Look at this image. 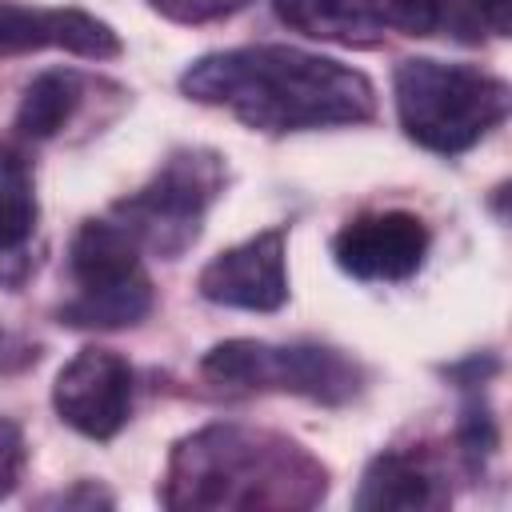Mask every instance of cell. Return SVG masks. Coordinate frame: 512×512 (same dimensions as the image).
<instances>
[{"mask_svg":"<svg viewBox=\"0 0 512 512\" xmlns=\"http://www.w3.org/2000/svg\"><path fill=\"white\" fill-rule=\"evenodd\" d=\"M492 444H496V424H492L488 408L480 400L464 404V412H460V448H464V456L476 464L480 456L492 452Z\"/></svg>","mask_w":512,"mask_h":512,"instance_id":"17","label":"cell"},{"mask_svg":"<svg viewBox=\"0 0 512 512\" xmlns=\"http://www.w3.org/2000/svg\"><path fill=\"white\" fill-rule=\"evenodd\" d=\"M72 296L60 304V324L72 328H132L152 312V280L140 264V244L108 212L84 220L68 244Z\"/></svg>","mask_w":512,"mask_h":512,"instance_id":"4","label":"cell"},{"mask_svg":"<svg viewBox=\"0 0 512 512\" xmlns=\"http://www.w3.org/2000/svg\"><path fill=\"white\" fill-rule=\"evenodd\" d=\"M24 472V432L0 416V500L20 484Z\"/></svg>","mask_w":512,"mask_h":512,"instance_id":"18","label":"cell"},{"mask_svg":"<svg viewBox=\"0 0 512 512\" xmlns=\"http://www.w3.org/2000/svg\"><path fill=\"white\" fill-rule=\"evenodd\" d=\"M148 4L176 24H208V20H224L240 12L248 0H148Z\"/></svg>","mask_w":512,"mask_h":512,"instance_id":"16","label":"cell"},{"mask_svg":"<svg viewBox=\"0 0 512 512\" xmlns=\"http://www.w3.org/2000/svg\"><path fill=\"white\" fill-rule=\"evenodd\" d=\"M52 408L56 416L88 436V440H112L132 412V368L112 348H80L52 384Z\"/></svg>","mask_w":512,"mask_h":512,"instance_id":"7","label":"cell"},{"mask_svg":"<svg viewBox=\"0 0 512 512\" xmlns=\"http://www.w3.org/2000/svg\"><path fill=\"white\" fill-rule=\"evenodd\" d=\"M464 4L472 8V16H476L488 32L508 36V8H512V0H464Z\"/></svg>","mask_w":512,"mask_h":512,"instance_id":"21","label":"cell"},{"mask_svg":"<svg viewBox=\"0 0 512 512\" xmlns=\"http://www.w3.org/2000/svg\"><path fill=\"white\" fill-rule=\"evenodd\" d=\"M324 492L328 468L304 444L248 424L196 428L172 448L160 480V504L180 512H292L316 508Z\"/></svg>","mask_w":512,"mask_h":512,"instance_id":"2","label":"cell"},{"mask_svg":"<svg viewBox=\"0 0 512 512\" xmlns=\"http://www.w3.org/2000/svg\"><path fill=\"white\" fill-rule=\"evenodd\" d=\"M40 48L108 60L120 56V36L112 24L80 8H32V4L0 0V56H24Z\"/></svg>","mask_w":512,"mask_h":512,"instance_id":"10","label":"cell"},{"mask_svg":"<svg viewBox=\"0 0 512 512\" xmlns=\"http://www.w3.org/2000/svg\"><path fill=\"white\" fill-rule=\"evenodd\" d=\"M272 12L292 32L344 48H372L384 32L372 20L368 0H272Z\"/></svg>","mask_w":512,"mask_h":512,"instance_id":"12","label":"cell"},{"mask_svg":"<svg viewBox=\"0 0 512 512\" xmlns=\"http://www.w3.org/2000/svg\"><path fill=\"white\" fill-rule=\"evenodd\" d=\"M448 500L444 472L424 452H380L356 488V508L384 512V508H440Z\"/></svg>","mask_w":512,"mask_h":512,"instance_id":"11","label":"cell"},{"mask_svg":"<svg viewBox=\"0 0 512 512\" xmlns=\"http://www.w3.org/2000/svg\"><path fill=\"white\" fill-rule=\"evenodd\" d=\"M20 360H28V348L24 344H16L4 328H0V368H8V364H20Z\"/></svg>","mask_w":512,"mask_h":512,"instance_id":"22","label":"cell"},{"mask_svg":"<svg viewBox=\"0 0 512 512\" xmlns=\"http://www.w3.org/2000/svg\"><path fill=\"white\" fill-rule=\"evenodd\" d=\"M200 372L228 388H272L320 404H348L364 388V368L328 344L224 340L204 352Z\"/></svg>","mask_w":512,"mask_h":512,"instance_id":"6","label":"cell"},{"mask_svg":"<svg viewBox=\"0 0 512 512\" xmlns=\"http://www.w3.org/2000/svg\"><path fill=\"white\" fill-rule=\"evenodd\" d=\"M428 244H432V236L420 216L388 208V212L352 216L332 236V256L356 280L392 284V280H408L420 272Z\"/></svg>","mask_w":512,"mask_h":512,"instance_id":"8","label":"cell"},{"mask_svg":"<svg viewBox=\"0 0 512 512\" xmlns=\"http://www.w3.org/2000/svg\"><path fill=\"white\" fill-rule=\"evenodd\" d=\"M396 116L408 140L436 156H460L508 116V84L476 64L408 56L392 72Z\"/></svg>","mask_w":512,"mask_h":512,"instance_id":"3","label":"cell"},{"mask_svg":"<svg viewBox=\"0 0 512 512\" xmlns=\"http://www.w3.org/2000/svg\"><path fill=\"white\" fill-rule=\"evenodd\" d=\"M180 88L260 132L344 128L376 116V88L364 72L288 44L208 52L184 68Z\"/></svg>","mask_w":512,"mask_h":512,"instance_id":"1","label":"cell"},{"mask_svg":"<svg viewBox=\"0 0 512 512\" xmlns=\"http://www.w3.org/2000/svg\"><path fill=\"white\" fill-rule=\"evenodd\" d=\"M44 504H48V508H108L112 496H108L104 488H96L92 480H80L76 488L60 492V496H48Z\"/></svg>","mask_w":512,"mask_h":512,"instance_id":"19","label":"cell"},{"mask_svg":"<svg viewBox=\"0 0 512 512\" xmlns=\"http://www.w3.org/2000/svg\"><path fill=\"white\" fill-rule=\"evenodd\" d=\"M368 12L380 28L404 36H440L452 32L460 40H480V20L464 0H368Z\"/></svg>","mask_w":512,"mask_h":512,"instance_id":"14","label":"cell"},{"mask_svg":"<svg viewBox=\"0 0 512 512\" xmlns=\"http://www.w3.org/2000/svg\"><path fill=\"white\" fill-rule=\"evenodd\" d=\"M32 272V256L20 252V248H8L0 240V288H20Z\"/></svg>","mask_w":512,"mask_h":512,"instance_id":"20","label":"cell"},{"mask_svg":"<svg viewBox=\"0 0 512 512\" xmlns=\"http://www.w3.org/2000/svg\"><path fill=\"white\" fill-rule=\"evenodd\" d=\"M224 180H228V168L220 152L176 148L160 160V168L140 192H132L112 208V216L132 232L140 252L176 260L196 244L208 208L224 192Z\"/></svg>","mask_w":512,"mask_h":512,"instance_id":"5","label":"cell"},{"mask_svg":"<svg viewBox=\"0 0 512 512\" xmlns=\"http://www.w3.org/2000/svg\"><path fill=\"white\" fill-rule=\"evenodd\" d=\"M196 288L208 304L244 308V312H276L288 300V268H284V232L268 228L248 236L236 248L212 256Z\"/></svg>","mask_w":512,"mask_h":512,"instance_id":"9","label":"cell"},{"mask_svg":"<svg viewBox=\"0 0 512 512\" xmlns=\"http://www.w3.org/2000/svg\"><path fill=\"white\" fill-rule=\"evenodd\" d=\"M36 232V192L28 156L16 144H0V240L28 252Z\"/></svg>","mask_w":512,"mask_h":512,"instance_id":"15","label":"cell"},{"mask_svg":"<svg viewBox=\"0 0 512 512\" xmlns=\"http://www.w3.org/2000/svg\"><path fill=\"white\" fill-rule=\"evenodd\" d=\"M84 100V84L72 68H44L40 76H32V84L20 96L16 108V128L28 140H48L56 136L80 108Z\"/></svg>","mask_w":512,"mask_h":512,"instance_id":"13","label":"cell"}]
</instances>
